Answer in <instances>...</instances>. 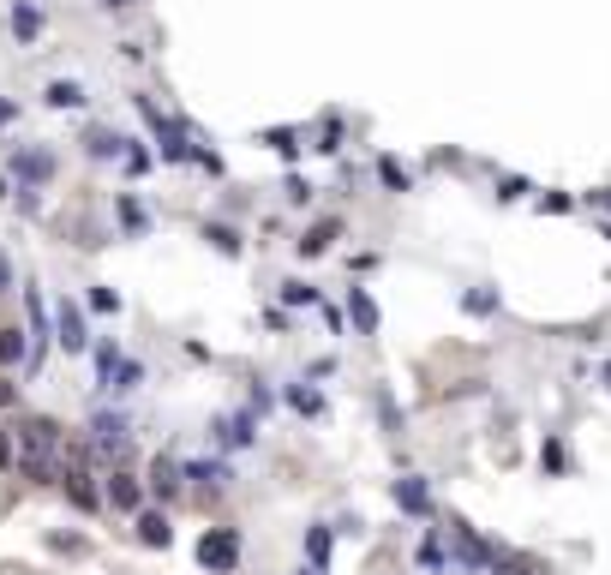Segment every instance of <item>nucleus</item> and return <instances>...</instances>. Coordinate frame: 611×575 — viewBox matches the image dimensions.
Wrapping results in <instances>:
<instances>
[{"label": "nucleus", "mask_w": 611, "mask_h": 575, "mask_svg": "<svg viewBox=\"0 0 611 575\" xmlns=\"http://www.w3.org/2000/svg\"><path fill=\"white\" fill-rule=\"evenodd\" d=\"M84 444H90V456H102V462H126V456H132V420H126L120 408H96L90 426H84Z\"/></svg>", "instance_id": "1"}, {"label": "nucleus", "mask_w": 611, "mask_h": 575, "mask_svg": "<svg viewBox=\"0 0 611 575\" xmlns=\"http://www.w3.org/2000/svg\"><path fill=\"white\" fill-rule=\"evenodd\" d=\"M60 492H66V504L78 510V516H96L102 510V486L90 480V462H60V480H54Z\"/></svg>", "instance_id": "2"}, {"label": "nucleus", "mask_w": 611, "mask_h": 575, "mask_svg": "<svg viewBox=\"0 0 611 575\" xmlns=\"http://www.w3.org/2000/svg\"><path fill=\"white\" fill-rule=\"evenodd\" d=\"M198 564L210 575H234V564H240V534L234 528H210L198 540Z\"/></svg>", "instance_id": "3"}, {"label": "nucleus", "mask_w": 611, "mask_h": 575, "mask_svg": "<svg viewBox=\"0 0 611 575\" xmlns=\"http://www.w3.org/2000/svg\"><path fill=\"white\" fill-rule=\"evenodd\" d=\"M54 342L66 354H90V330H84V306L78 300H60L54 306Z\"/></svg>", "instance_id": "4"}, {"label": "nucleus", "mask_w": 611, "mask_h": 575, "mask_svg": "<svg viewBox=\"0 0 611 575\" xmlns=\"http://www.w3.org/2000/svg\"><path fill=\"white\" fill-rule=\"evenodd\" d=\"M102 504L120 510V516H138V510H144V480L126 474V468H114V474L102 480Z\"/></svg>", "instance_id": "5"}, {"label": "nucleus", "mask_w": 611, "mask_h": 575, "mask_svg": "<svg viewBox=\"0 0 611 575\" xmlns=\"http://www.w3.org/2000/svg\"><path fill=\"white\" fill-rule=\"evenodd\" d=\"M132 528H138V540H144L150 552H168V546H174V528H168V516H162V510H138V516H132Z\"/></svg>", "instance_id": "6"}, {"label": "nucleus", "mask_w": 611, "mask_h": 575, "mask_svg": "<svg viewBox=\"0 0 611 575\" xmlns=\"http://www.w3.org/2000/svg\"><path fill=\"white\" fill-rule=\"evenodd\" d=\"M12 174H18L24 186H42V180L54 174V156H48V150H12Z\"/></svg>", "instance_id": "7"}, {"label": "nucleus", "mask_w": 611, "mask_h": 575, "mask_svg": "<svg viewBox=\"0 0 611 575\" xmlns=\"http://www.w3.org/2000/svg\"><path fill=\"white\" fill-rule=\"evenodd\" d=\"M144 492H156L162 504H168V498H180V462H174V456H156V462H150V486H144Z\"/></svg>", "instance_id": "8"}, {"label": "nucleus", "mask_w": 611, "mask_h": 575, "mask_svg": "<svg viewBox=\"0 0 611 575\" xmlns=\"http://www.w3.org/2000/svg\"><path fill=\"white\" fill-rule=\"evenodd\" d=\"M180 480H192L198 492H222V486H228V462H186Z\"/></svg>", "instance_id": "9"}, {"label": "nucleus", "mask_w": 611, "mask_h": 575, "mask_svg": "<svg viewBox=\"0 0 611 575\" xmlns=\"http://www.w3.org/2000/svg\"><path fill=\"white\" fill-rule=\"evenodd\" d=\"M138 384H144V366H138V360H126V354H120V366L102 378V390H108V396H132Z\"/></svg>", "instance_id": "10"}, {"label": "nucleus", "mask_w": 611, "mask_h": 575, "mask_svg": "<svg viewBox=\"0 0 611 575\" xmlns=\"http://www.w3.org/2000/svg\"><path fill=\"white\" fill-rule=\"evenodd\" d=\"M252 426H258L252 414H234V420H216V444H222V450H246V444H252Z\"/></svg>", "instance_id": "11"}, {"label": "nucleus", "mask_w": 611, "mask_h": 575, "mask_svg": "<svg viewBox=\"0 0 611 575\" xmlns=\"http://www.w3.org/2000/svg\"><path fill=\"white\" fill-rule=\"evenodd\" d=\"M84 150H90L96 162H108V156H120V150H126V138H120V132H108V126H90V132H84Z\"/></svg>", "instance_id": "12"}, {"label": "nucleus", "mask_w": 611, "mask_h": 575, "mask_svg": "<svg viewBox=\"0 0 611 575\" xmlns=\"http://www.w3.org/2000/svg\"><path fill=\"white\" fill-rule=\"evenodd\" d=\"M348 318L360 324V336H372V330H378V306H372V294H366V288H348Z\"/></svg>", "instance_id": "13"}, {"label": "nucleus", "mask_w": 611, "mask_h": 575, "mask_svg": "<svg viewBox=\"0 0 611 575\" xmlns=\"http://www.w3.org/2000/svg\"><path fill=\"white\" fill-rule=\"evenodd\" d=\"M396 504H402L408 516H426V504H432V498H426V480H396Z\"/></svg>", "instance_id": "14"}, {"label": "nucleus", "mask_w": 611, "mask_h": 575, "mask_svg": "<svg viewBox=\"0 0 611 575\" xmlns=\"http://www.w3.org/2000/svg\"><path fill=\"white\" fill-rule=\"evenodd\" d=\"M204 240H210L222 258H240V234H234L228 222H204Z\"/></svg>", "instance_id": "15"}, {"label": "nucleus", "mask_w": 611, "mask_h": 575, "mask_svg": "<svg viewBox=\"0 0 611 575\" xmlns=\"http://www.w3.org/2000/svg\"><path fill=\"white\" fill-rule=\"evenodd\" d=\"M24 348H30V342H24V330H12V324H6V330H0V372H6V366H24Z\"/></svg>", "instance_id": "16"}, {"label": "nucleus", "mask_w": 611, "mask_h": 575, "mask_svg": "<svg viewBox=\"0 0 611 575\" xmlns=\"http://www.w3.org/2000/svg\"><path fill=\"white\" fill-rule=\"evenodd\" d=\"M336 234H342L336 222H318V228L300 240V258H318V252H330V240H336Z\"/></svg>", "instance_id": "17"}, {"label": "nucleus", "mask_w": 611, "mask_h": 575, "mask_svg": "<svg viewBox=\"0 0 611 575\" xmlns=\"http://www.w3.org/2000/svg\"><path fill=\"white\" fill-rule=\"evenodd\" d=\"M12 30H18V36H24V42H30V36H36V30H42V12H36V6H30V0H18V6H12Z\"/></svg>", "instance_id": "18"}, {"label": "nucleus", "mask_w": 611, "mask_h": 575, "mask_svg": "<svg viewBox=\"0 0 611 575\" xmlns=\"http://www.w3.org/2000/svg\"><path fill=\"white\" fill-rule=\"evenodd\" d=\"M114 210H120V228H126V234H144V228H150V216H144V204H138V198H120Z\"/></svg>", "instance_id": "19"}, {"label": "nucleus", "mask_w": 611, "mask_h": 575, "mask_svg": "<svg viewBox=\"0 0 611 575\" xmlns=\"http://www.w3.org/2000/svg\"><path fill=\"white\" fill-rule=\"evenodd\" d=\"M84 102V90L72 84V78H60V84H48V108H78Z\"/></svg>", "instance_id": "20"}, {"label": "nucleus", "mask_w": 611, "mask_h": 575, "mask_svg": "<svg viewBox=\"0 0 611 575\" xmlns=\"http://www.w3.org/2000/svg\"><path fill=\"white\" fill-rule=\"evenodd\" d=\"M378 174H384V186H390V192H408V168H402L396 156H378Z\"/></svg>", "instance_id": "21"}, {"label": "nucleus", "mask_w": 611, "mask_h": 575, "mask_svg": "<svg viewBox=\"0 0 611 575\" xmlns=\"http://www.w3.org/2000/svg\"><path fill=\"white\" fill-rule=\"evenodd\" d=\"M306 552H312V570H324L330 564V528H312L306 534Z\"/></svg>", "instance_id": "22"}, {"label": "nucleus", "mask_w": 611, "mask_h": 575, "mask_svg": "<svg viewBox=\"0 0 611 575\" xmlns=\"http://www.w3.org/2000/svg\"><path fill=\"white\" fill-rule=\"evenodd\" d=\"M120 366V342H96V384Z\"/></svg>", "instance_id": "23"}, {"label": "nucleus", "mask_w": 611, "mask_h": 575, "mask_svg": "<svg viewBox=\"0 0 611 575\" xmlns=\"http://www.w3.org/2000/svg\"><path fill=\"white\" fill-rule=\"evenodd\" d=\"M288 402H294L300 414H324V396H318V390H306V384H294V390H288Z\"/></svg>", "instance_id": "24"}, {"label": "nucleus", "mask_w": 611, "mask_h": 575, "mask_svg": "<svg viewBox=\"0 0 611 575\" xmlns=\"http://www.w3.org/2000/svg\"><path fill=\"white\" fill-rule=\"evenodd\" d=\"M282 300H288V306H318V294H312L306 282H282Z\"/></svg>", "instance_id": "25"}, {"label": "nucleus", "mask_w": 611, "mask_h": 575, "mask_svg": "<svg viewBox=\"0 0 611 575\" xmlns=\"http://www.w3.org/2000/svg\"><path fill=\"white\" fill-rule=\"evenodd\" d=\"M90 312H120V294L114 288H90Z\"/></svg>", "instance_id": "26"}, {"label": "nucleus", "mask_w": 611, "mask_h": 575, "mask_svg": "<svg viewBox=\"0 0 611 575\" xmlns=\"http://www.w3.org/2000/svg\"><path fill=\"white\" fill-rule=\"evenodd\" d=\"M468 312H498V294H486V288H480V294H468Z\"/></svg>", "instance_id": "27"}, {"label": "nucleus", "mask_w": 611, "mask_h": 575, "mask_svg": "<svg viewBox=\"0 0 611 575\" xmlns=\"http://www.w3.org/2000/svg\"><path fill=\"white\" fill-rule=\"evenodd\" d=\"M12 462H18V456H12V432H6V426H0V474H6V468H12Z\"/></svg>", "instance_id": "28"}, {"label": "nucleus", "mask_w": 611, "mask_h": 575, "mask_svg": "<svg viewBox=\"0 0 611 575\" xmlns=\"http://www.w3.org/2000/svg\"><path fill=\"white\" fill-rule=\"evenodd\" d=\"M12 402H18V384H12V378L0 372V408H12Z\"/></svg>", "instance_id": "29"}, {"label": "nucleus", "mask_w": 611, "mask_h": 575, "mask_svg": "<svg viewBox=\"0 0 611 575\" xmlns=\"http://www.w3.org/2000/svg\"><path fill=\"white\" fill-rule=\"evenodd\" d=\"M6 288H12V258L0 252V294H6Z\"/></svg>", "instance_id": "30"}, {"label": "nucleus", "mask_w": 611, "mask_h": 575, "mask_svg": "<svg viewBox=\"0 0 611 575\" xmlns=\"http://www.w3.org/2000/svg\"><path fill=\"white\" fill-rule=\"evenodd\" d=\"M0 198H6V174H0Z\"/></svg>", "instance_id": "31"}, {"label": "nucleus", "mask_w": 611, "mask_h": 575, "mask_svg": "<svg viewBox=\"0 0 611 575\" xmlns=\"http://www.w3.org/2000/svg\"><path fill=\"white\" fill-rule=\"evenodd\" d=\"M102 6H126V0H102Z\"/></svg>", "instance_id": "32"}, {"label": "nucleus", "mask_w": 611, "mask_h": 575, "mask_svg": "<svg viewBox=\"0 0 611 575\" xmlns=\"http://www.w3.org/2000/svg\"><path fill=\"white\" fill-rule=\"evenodd\" d=\"M300 575H318V570H300Z\"/></svg>", "instance_id": "33"}, {"label": "nucleus", "mask_w": 611, "mask_h": 575, "mask_svg": "<svg viewBox=\"0 0 611 575\" xmlns=\"http://www.w3.org/2000/svg\"><path fill=\"white\" fill-rule=\"evenodd\" d=\"M606 384H611V366H606Z\"/></svg>", "instance_id": "34"}]
</instances>
